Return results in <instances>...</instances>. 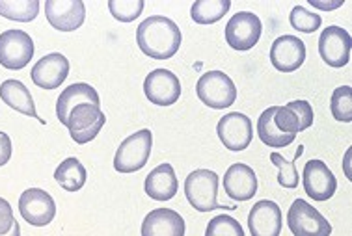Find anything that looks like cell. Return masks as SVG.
I'll return each instance as SVG.
<instances>
[{
    "mask_svg": "<svg viewBox=\"0 0 352 236\" xmlns=\"http://www.w3.org/2000/svg\"><path fill=\"white\" fill-rule=\"evenodd\" d=\"M183 41L179 26L162 15H151L136 28V43L146 56L170 60L177 54Z\"/></svg>",
    "mask_w": 352,
    "mask_h": 236,
    "instance_id": "1",
    "label": "cell"
},
{
    "mask_svg": "<svg viewBox=\"0 0 352 236\" xmlns=\"http://www.w3.org/2000/svg\"><path fill=\"white\" fill-rule=\"evenodd\" d=\"M185 196L198 212H211L217 209H237L235 204L224 206L218 203V175L211 169H196L185 180Z\"/></svg>",
    "mask_w": 352,
    "mask_h": 236,
    "instance_id": "2",
    "label": "cell"
},
{
    "mask_svg": "<svg viewBox=\"0 0 352 236\" xmlns=\"http://www.w3.org/2000/svg\"><path fill=\"white\" fill-rule=\"evenodd\" d=\"M153 147V134L148 128H142L122 141L114 156V169L118 173H135L148 164Z\"/></svg>",
    "mask_w": 352,
    "mask_h": 236,
    "instance_id": "3",
    "label": "cell"
},
{
    "mask_svg": "<svg viewBox=\"0 0 352 236\" xmlns=\"http://www.w3.org/2000/svg\"><path fill=\"white\" fill-rule=\"evenodd\" d=\"M198 99L212 110L230 108L237 101V88L222 71H207L196 84Z\"/></svg>",
    "mask_w": 352,
    "mask_h": 236,
    "instance_id": "4",
    "label": "cell"
},
{
    "mask_svg": "<svg viewBox=\"0 0 352 236\" xmlns=\"http://www.w3.org/2000/svg\"><path fill=\"white\" fill-rule=\"evenodd\" d=\"M287 225L295 236H330L332 225L315 206L304 201L295 199L287 212Z\"/></svg>",
    "mask_w": 352,
    "mask_h": 236,
    "instance_id": "5",
    "label": "cell"
},
{
    "mask_svg": "<svg viewBox=\"0 0 352 236\" xmlns=\"http://www.w3.org/2000/svg\"><path fill=\"white\" fill-rule=\"evenodd\" d=\"M104 123H107V115L102 114L101 106L84 102L71 110L65 127L69 130L73 141H77L78 145H84V143H90L101 132Z\"/></svg>",
    "mask_w": 352,
    "mask_h": 236,
    "instance_id": "6",
    "label": "cell"
},
{
    "mask_svg": "<svg viewBox=\"0 0 352 236\" xmlns=\"http://www.w3.org/2000/svg\"><path fill=\"white\" fill-rule=\"evenodd\" d=\"M261 19L252 12L235 13L226 25V41L235 51H250L261 39Z\"/></svg>",
    "mask_w": 352,
    "mask_h": 236,
    "instance_id": "7",
    "label": "cell"
},
{
    "mask_svg": "<svg viewBox=\"0 0 352 236\" xmlns=\"http://www.w3.org/2000/svg\"><path fill=\"white\" fill-rule=\"evenodd\" d=\"M34 41L23 30H6L0 34V65L10 71H19L30 64Z\"/></svg>",
    "mask_w": 352,
    "mask_h": 236,
    "instance_id": "8",
    "label": "cell"
},
{
    "mask_svg": "<svg viewBox=\"0 0 352 236\" xmlns=\"http://www.w3.org/2000/svg\"><path fill=\"white\" fill-rule=\"evenodd\" d=\"M19 212L26 224L34 227H45L56 216V203L41 188H28L21 193Z\"/></svg>",
    "mask_w": 352,
    "mask_h": 236,
    "instance_id": "9",
    "label": "cell"
},
{
    "mask_svg": "<svg viewBox=\"0 0 352 236\" xmlns=\"http://www.w3.org/2000/svg\"><path fill=\"white\" fill-rule=\"evenodd\" d=\"M217 134L222 141V145L230 151H244L252 143L254 138V127L248 115L241 112H231L220 117L217 125Z\"/></svg>",
    "mask_w": 352,
    "mask_h": 236,
    "instance_id": "10",
    "label": "cell"
},
{
    "mask_svg": "<svg viewBox=\"0 0 352 236\" xmlns=\"http://www.w3.org/2000/svg\"><path fill=\"white\" fill-rule=\"evenodd\" d=\"M351 34L341 26H328L327 30H322L320 34L319 54L322 62L330 67H336V69L345 67L351 62Z\"/></svg>",
    "mask_w": 352,
    "mask_h": 236,
    "instance_id": "11",
    "label": "cell"
},
{
    "mask_svg": "<svg viewBox=\"0 0 352 236\" xmlns=\"http://www.w3.org/2000/svg\"><path fill=\"white\" fill-rule=\"evenodd\" d=\"M45 17L54 30L73 32L84 25L86 6L82 0H47Z\"/></svg>",
    "mask_w": 352,
    "mask_h": 236,
    "instance_id": "12",
    "label": "cell"
},
{
    "mask_svg": "<svg viewBox=\"0 0 352 236\" xmlns=\"http://www.w3.org/2000/svg\"><path fill=\"white\" fill-rule=\"evenodd\" d=\"M144 93L157 106H172L179 101V78L168 69H155L144 80Z\"/></svg>",
    "mask_w": 352,
    "mask_h": 236,
    "instance_id": "13",
    "label": "cell"
},
{
    "mask_svg": "<svg viewBox=\"0 0 352 236\" xmlns=\"http://www.w3.org/2000/svg\"><path fill=\"white\" fill-rule=\"evenodd\" d=\"M304 190L315 201H328L338 190V179L322 160H309L302 172Z\"/></svg>",
    "mask_w": 352,
    "mask_h": 236,
    "instance_id": "14",
    "label": "cell"
},
{
    "mask_svg": "<svg viewBox=\"0 0 352 236\" xmlns=\"http://www.w3.org/2000/svg\"><path fill=\"white\" fill-rule=\"evenodd\" d=\"M306 62V45L296 36H280L270 47V64L280 73H293Z\"/></svg>",
    "mask_w": 352,
    "mask_h": 236,
    "instance_id": "15",
    "label": "cell"
},
{
    "mask_svg": "<svg viewBox=\"0 0 352 236\" xmlns=\"http://www.w3.org/2000/svg\"><path fill=\"white\" fill-rule=\"evenodd\" d=\"M69 75V60L60 54V52H51L32 67L30 78L32 82L43 90H56Z\"/></svg>",
    "mask_w": 352,
    "mask_h": 236,
    "instance_id": "16",
    "label": "cell"
},
{
    "mask_svg": "<svg viewBox=\"0 0 352 236\" xmlns=\"http://www.w3.org/2000/svg\"><path fill=\"white\" fill-rule=\"evenodd\" d=\"M222 185H224L226 196L233 201L237 203L250 201L257 191V175L250 166L237 162L226 169Z\"/></svg>",
    "mask_w": 352,
    "mask_h": 236,
    "instance_id": "17",
    "label": "cell"
},
{
    "mask_svg": "<svg viewBox=\"0 0 352 236\" xmlns=\"http://www.w3.org/2000/svg\"><path fill=\"white\" fill-rule=\"evenodd\" d=\"M315 114L307 101H291L285 106H278L274 114L276 127L285 134L296 136L314 125Z\"/></svg>",
    "mask_w": 352,
    "mask_h": 236,
    "instance_id": "18",
    "label": "cell"
},
{
    "mask_svg": "<svg viewBox=\"0 0 352 236\" xmlns=\"http://www.w3.org/2000/svg\"><path fill=\"white\" fill-rule=\"evenodd\" d=\"M283 217L274 201L261 199L252 206L248 214V229L252 236H280Z\"/></svg>",
    "mask_w": 352,
    "mask_h": 236,
    "instance_id": "19",
    "label": "cell"
},
{
    "mask_svg": "<svg viewBox=\"0 0 352 236\" xmlns=\"http://www.w3.org/2000/svg\"><path fill=\"white\" fill-rule=\"evenodd\" d=\"M185 220L172 209H155L142 222V236H185Z\"/></svg>",
    "mask_w": 352,
    "mask_h": 236,
    "instance_id": "20",
    "label": "cell"
},
{
    "mask_svg": "<svg viewBox=\"0 0 352 236\" xmlns=\"http://www.w3.org/2000/svg\"><path fill=\"white\" fill-rule=\"evenodd\" d=\"M84 102H90V104L101 106L99 93L96 91V88H91L90 84L86 82H77L73 84V86H69V88H65V90L62 91V95L58 97L56 101L58 121L65 127L71 110L75 108V106H78V104H84Z\"/></svg>",
    "mask_w": 352,
    "mask_h": 236,
    "instance_id": "21",
    "label": "cell"
},
{
    "mask_svg": "<svg viewBox=\"0 0 352 236\" xmlns=\"http://www.w3.org/2000/svg\"><path fill=\"white\" fill-rule=\"evenodd\" d=\"M146 193L155 201H170L179 190L172 164H160L146 177Z\"/></svg>",
    "mask_w": 352,
    "mask_h": 236,
    "instance_id": "22",
    "label": "cell"
},
{
    "mask_svg": "<svg viewBox=\"0 0 352 236\" xmlns=\"http://www.w3.org/2000/svg\"><path fill=\"white\" fill-rule=\"evenodd\" d=\"M0 99L10 108L17 110L21 114L34 117V119H39L38 112H36V104H34L32 93L28 91V88L21 80H13V78L4 80L2 86H0ZM39 121L45 123L43 119H39Z\"/></svg>",
    "mask_w": 352,
    "mask_h": 236,
    "instance_id": "23",
    "label": "cell"
},
{
    "mask_svg": "<svg viewBox=\"0 0 352 236\" xmlns=\"http://www.w3.org/2000/svg\"><path fill=\"white\" fill-rule=\"evenodd\" d=\"M276 108H278V106H270V108H267L261 115H259V119H257V136H259V140H261L265 145L272 147V149H282V147L291 145V143L295 141L296 136L285 134V132H282L280 128L276 127Z\"/></svg>",
    "mask_w": 352,
    "mask_h": 236,
    "instance_id": "24",
    "label": "cell"
},
{
    "mask_svg": "<svg viewBox=\"0 0 352 236\" xmlns=\"http://www.w3.org/2000/svg\"><path fill=\"white\" fill-rule=\"evenodd\" d=\"M54 179L64 190L78 191L86 185L88 173L78 158H65L54 172Z\"/></svg>",
    "mask_w": 352,
    "mask_h": 236,
    "instance_id": "25",
    "label": "cell"
},
{
    "mask_svg": "<svg viewBox=\"0 0 352 236\" xmlns=\"http://www.w3.org/2000/svg\"><path fill=\"white\" fill-rule=\"evenodd\" d=\"M230 0H196L190 8V17L198 25H214L230 12Z\"/></svg>",
    "mask_w": 352,
    "mask_h": 236,
    "instance_id": "26",
    "label": "cell"
},
{
    "mask_svg": "<svg viewBox=\"0 0 352 236\" xmlns=\"http://www.w3.org/2000/svg\"><path fill=\"white\" fill-rule=\"evenodd\" d=\"M38 0H0V15L17 23H30L38 17Z\"/></svg>",
    "mask_w": 352,
    "mask_h": 236,
    "instance_id": "27",
    "label": "cell"
},
{
    "mask_svg": "<svg viewBox=\"0 0 352 236\" xmlns=\"http://www.w3.org/2000/svg\"><path fill=\"white\" fill-rule=\"evenodd\" d=\"M302 153H304V147L300 145L295 154V160H291V162H287L280 153L270 154V162L280 169V173H278V185L283 186V188H287V190H295L296 186H298L300 177H298V172H296L295 162L300 158Z\"/></svg>",
    "mask_w": 352,
    "mask_h": 236,
    "instance_id": "28",
    "label": "cell"
},
{
    "mask_svg": "<svg viewBox=\"0 0 352 236\" xmlns=\"http://www.w3.org/2000/svg\"><path fill=\"white\" fill-rule=\"evenodd\" d=\"M330 112L333 119L341 123L352 121V88L351 86H340L336 88L330 99Z\"/></svg>",
    "mask_w": 352,
    "mask_h": 236,
    "instance_id": "29",
    "label": "cell"
},
{
    "mask_svg": "<svg viewBox=\"0 0 352 236\" xmlns=\"http://www.w3.org/2000/svg\"><path fill=\"white\" fill-rule=\"evenodd\" d=\"M144 0H109L110 15L122 23H133L144 12Z\"/></svg>",
    "mask_w": 352,
    "mask_h": 236,
    "instance_id": "30",
    "label": "cell"
},
{
    "mask_svg": "<svg viewBox=\"0 0 352 236\" xmlns=\"http://www.w3.org/2000/svg\"><path fill=\"white\" fill-rule=\"evenodd\" d=\"M289 23H291V26H293L295 30H298V32L314 34L315 30H319L320 28L322 19H320V15H317V13L307 12L304 6H295L291 10Z\"/></svg>",
    "mask_w": 352,
    "mask_h": 236,
    "instance_id": "31",
    "label": "cell"
},
{
    "mask_svg": "<svg viewBox=\"0 0 352 236\" xmlns=\"http://www.w3.org/2000/svg\"><path fill=\"white\" fill-rule=\"evenodd\" d=\"M205 236H244V231L235 217L220 214L209 222L207 229H205Z\"/></svg>",
    "mask_w": 352,
    "mask_h": 236,
    "instance_id": "32",
    "label": "cell"
},
{
    "mask_svg": "<svg viewBox=\"0 0 352 236\" xmlns=\"http://www.w3.org/2000/svg\"><path fill=\"white\" fill-rule=\"evenodd\" d=\"M13 224H15V220H13L12 204L8 203L6 199L0 198V235H6V233H10Z\"/></svg>",
    "mask_w": 352,
    "mask_h": 236,
    "instance_id": "33",
    "label": "cell"
},
{
    "mask_svg": "<svg viewBox=\"0 0 352 236\" xmlns=\"http://www.w3.org/2000/svg\"><path fill=\"white\" fill-rule=\"evenodd\" d=\"M13 153V147H12V140H10V136L6 132H2L0 130V167L6 166L10 158H12Z\"/></svg>",
    "mask_w": 352,
    "mask_h": 236,
    "instance_id": "34",
    "label": "cell"
},
{
    "mask_svg": "<svg viewBox=\"0 0 352 236\" xmlns=\"http://www.w3.org/2000/svg\"><path fill=\"white\" fill-rule=\"evenodd\" d=\"M309 4L315 8V10H322V12H332V10H338V8H341L345 2L343 0H309Z\"/></svg>",
    "mask_w": 352,
    "mask_h": 236,
    "instance_id": "35",
    "label": "cell"
},
{
    "mask_svg": "<svg viewBox=\"0 0 352 236\" xmlns=\"http://www.w3.org/2000/svg\"><path fill=\"white\" fill-rule=\"evenodd\" d=\"M0 236H21V227H19V224L15 222L10 233H6V235H0Z\"/></svg>",
    "mask_w": 352,
    "mask_h": 236,
    "instance_id": "36",
    "label": "cell"
},
{
    "mask_svg": "<svg viewBox=\"0 0 352 236\" xmlns=\"http://www.w3.org/2000/svg\"><path fill=\"white\" fill-rule=\"evenodd\" d=\"M349 158H351V151H346V156H345V164H343V167L346 169V179H351V169H349Z\"/></svg>",
    "mask_w": 352,
    "mask_h": 236,
    "instance_id": "37",
    "label": "cell"
}]
</instances>
